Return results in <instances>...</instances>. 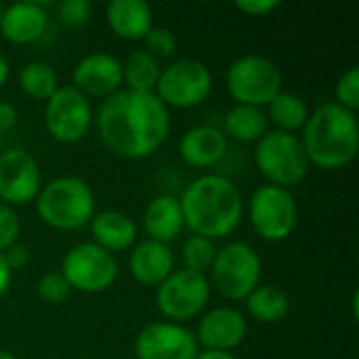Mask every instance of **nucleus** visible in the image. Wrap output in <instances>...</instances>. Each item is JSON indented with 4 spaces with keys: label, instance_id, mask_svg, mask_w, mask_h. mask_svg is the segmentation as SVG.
Wrapping results in <instances>:
<instances>
[{
    "label": "nucleus",
    "instance_id": "nucleus-4",
    "mask_svg": "<svg viewBox=\"0 0 359 359\" xmlns=\"http://www.w3.org/2000/svg\"><path fill=\"white\" fill-rule=\"evenodd\" d=\"M36 202L38 217L53 229H82L95 217V194L80 177H57L42 185Z\"/></svg>",
    "mask_w": 359,
    "mask_h": 359
},
{
    "label": "nucleus",
    "instance_id": "nucleus-38",
    "mask_svg": "<svg viewBox=\"0 0 359 359\" xmlns=\"http://www.w3.org/2000/svg\"><path fill=\"white\" fill-rule=\"evenodd\" d=\"M196 359H236L231 353H225V351H202L198 353Z\"/></svg>",
    "mask_w": 359,
    "mask_h": 359
},
{
    "label": "nucleus",
    "instance_id": "nucleus-5",
    "mask_svg": "<svg viewBox=\"0 0 359 359\" xmlns=\"http://www.w3.org/2000/svg\"><path fill=\"white\" fill-rule=\"evenodd\" d=\"M255 162L269 185L284 189L303 183L309 172V160L301 137L282 130H267L257 141Z\"/></svg>",
    "mask_w": 359,
    "mask_h": 359
},
{
    "label": "nucleus",
    "instance_id": "nucleus-2",
    "mask_svg": "<svg viewBox=\"0 0 359 359\" xmlns=\"http://www.w3.org/2000/svg\"><path fill=\"white\" fill-rule=\"evenodd\" d=\"M179 202L185 227L210 242L231 236L244 215V200L238 185L212 172L194 179Z\"/></svg>",
    "mask_w": 359,
    "mask_h": 359
},
{
    "label": "nucleus",
    "instance_id": "nucleus-6",
    "mask_svg": "<svg viewBox=\"0 0 359 359\" xmlns=\"http://www.w3.org/2000/svg\"><path fill=\"white\" fill-rule=\"evenodd\" d=\"M263 263L246 242H229L217 250L210 267V286L229 301H244L261 284Z\"/></svg>",
    "mask_w": 359,
    "mask_h": 359
},
{
    "label": "nucleus",
    "instance_id": "nucleus-35",
    "mask_svg": "<svg viewBox=\"0 0 359 359\" xmlns=\"http://www.w3.org/2000/svg\"><path fill=\"white\" fill-rule=\"evenodd\" d=\"M2 257H4V261H6V265H8L11 271L25 267L27 261H29V252H27V248L21 246V244H13L11 248H6V250L2 252Z\"/></svg>",
    "mask_w": 359,
    "mask_h": 359
},
{
    "label": "nucleus",
    "instance_id": "nucleus-40",
    "mask_svg": "<svg viewBox=\"0 0 359 359\" xmlns=\"http://www.w3.org/2000/svg\"><path fill=\"white\" fill-rule=\"evenodd\" d=\"M0 359H17V358H15L11 351H2V349H0Z\"/></svg>",
    "mask_w": 359,
    "mask_h": 359
},
{
    "label": "nucleus",
    "instance_id": "nucleus-12",
    "mask_svg": "<svg viewBox=\"0 0 359 359\" xmlns=\"http://www.w3.org/2000/svg\"><path fill=\"white\" fill-rule=\"evenodd\" d=\"M95 122L90 101L72 84L59 86L44 105V126L59 143L82 141Z\"/></svg>",
    "mask_w": 359,
    "mask_h": 359
},
{
    "label": "nucleus",
    "instance_id": "nucleus-29",
    "mask_svg": "<svg viewBox=\"0 0 359 359\" xmlns=\"http://www.w3.org/2000/svg\"><path fill=\"white\" fill-rule=\"evenodd\" d=\"M36 290H38V297L44 303H48V305H61V303H65L67 297H69V292H72V288H69V284H67V280L63 278L61 271H48V273H44L38 280Z\"/></svg>",
    "mask_w": 359,
    "mask_h": 359
},
{
    "label": "nucleus",
    "instance_id": "nucleus-36",
    "mask_svg": "<svg viewBox=\"0 0 359 359\" xmlns=\"http://www.w3.org/2000/svg\"><path fill=\"white\" fill-rule=\"evenodd\" d=\"M17 122V109L6 103V101H0V135L11 130Z\"/></svg>",
    "mask_w": 359,
    "mask_h": 359
},
{
    "label": "nucleus",
    "instance_id": "nucleus-22",
    "mask_svg": "<svg viewBox=\"0 0 359 359\" xmlns=\"http://www.w3.org/2000/svg\"><path fill=\"white\" fill-rule=\"evenodd\" d=\"M143 227L149 240H156L162 244L172 242L185 227L181 202L175 196L154 198L143 212Z\"/></svg>",
    "mask_w": 359,
    "mask_h": 359
},
{
    "label": "nucleus",
    "instance_id": "nucleus-9",
    "mask_svg": "<svg viewBox=\"0 0 359 359\" xmlns=\"http://www.w3.org/2000/svg\"><path fill=\"white\" fill-rule=\"evenodd\" d=\"M212 90V74L198 59H177L162 67L154 95L175 109H189L206 101Z\"/></svg>",
    "mask_w": 359,
    "mask_h": 359
},
{
    "label": "nucleus",
    "instance_id": "nucleus-34",
    "mask_svg": "<svg viewBox=\"0 0 359 359\" xmlns=\"http://www.w3.org/2000/svg\"><path fill=\"white\" fill-rule=\"evenodd\" d=\"M280 6L278 0H238L236 8L250 15V17H265L267 13L276 11Z\"/></svg>",
    "mask_w": 359,
    "mask_h": 359
},
{
    "label": "nucleus",
    "instance_id": "nucleus-16",
    "mask_svg": "<svg viewBox=\"0 0 359 359\" xmlns=\"http://www.w3.org/2000/svg\"><path fill=\"white\" fill-rule=\"evenodd\" d=\"M246 339V318L231 307H215L200 318L196 341L204 351H225L240 347Z\"/></svg>",
    "mask_w": 359,
    "mask_h": 359
},
{
    "label": "nucleus",
    "instance_id": "nucleus-26",
    "mask_svg": "<svg viewBox=\"0 0 359 359\" xmlns=\"http://www.w3.org/2000/svg\"><path fill=\"white\" fill-rule=\"evenodd\" d=\"M162 65L147 50H133L122 63V80L128 90L137 93H154Z\"/></svg>",
    "mask_w": 359,
    "mask_h": 359
},
{
    "label": "nucleus",
    "instance_id": "nucleus-19",
    "mask_svg": "<svg viewBox=\"0 0 359 359\" xmlns=\"http://www.w3.org/2000/svg\"><path fill=\"white\" fill-rule=\"evenodd\" d=\"M130 276L143 286H160L175 271V255L168 244L156 240L139 242L128 257Z\"/></svg>",
    "mask_w": 359,
    "mask_h": 359
},
{
    "label": "nucleus",
    "instance_id": "nucleus-7",
    "mask_svg": "<svg viewBox=\"0 0 359 359\" xmlns=\"http://www.w3.org/2000/svg\"><path fill=\"white\" fill-rule=\"evenodd\" d=\"M225 84L236 105L263 109L282 93V72L267 57L244 55L229 65Z\"/></svg>",
    "mask_w": 359,
    "mask_h": 359
},
{
    "label": "nucleus",
    "instance_id": "nucleus-15",
    "mask_svg": "<svg viewBox=\"0 0 359 359\" xmlns=\"http://www.w3.org/2000/svg\"><path fill=\"white\" fill-rule=\"evenodd\" d=\"M122 61L107 53H90L82 57L72 72V86L86 99H107L122 88Z\"/></svg>",
    "mask_w": 359,
    "mask_h": 359
},
{
    "label": "nucleus",
    "instance_id": "nucleus-20",
    "mask_svg": "<svg viewBox=\"0 0 359 359\" xmlns=\"http://www.w3.org/2000/svg\"><path fill=\"white\" fill-rule=\"evenodd\" d=\"M111 32L124 40H143L154 27L151 6L143 0H111L105 8Z\"/></svg>",
    "mask_w": 359,
    "mask_h": 359
},
{
    "label": "nucleus",
    "instance_id": "nucleus-37",
    "mask_svg": "<svg viewBox=\"0 0 359 359\" xmlns=\"http://www.w3.org/2000/svg\"><path fill=\"white\" fill-rule=\"evenodd\" d=\"M11 278H13V271L8 269V265H6V261H4V257H2V252H0V297L8 290Z\"/></svg>",
    "mask_w": 359,
    "mask_h": 359
},
{
    "label": "nucleus",
    "instance_id": "nucleus-30",
    "mask_svg": "<svg viewBox=\"0 0 359 359\" xmlns=\"http://www.w3.org/2000/svg\"><path fill=\"white\" fill-rule=\"evenodd\" d=\"M334 103L349 109L358 111L359 107V67H349L334 84Z\"/></svg>",
    "mask_w": 359,
    "mask_h": 359
},
{
    "label": "nucleus",
    "instance_id": "nucleus-27",
    "mask_svg": "<svg viewBox=\"0 0 359 359\" xmlns=\"http://www.w3.org/2000/svg\"><path fill=\"white\" fill-rule=\"evenodd\" d=\"M19 88L36 101H48L59 88L55 69L44 61H29L19 72Z\"/></svg>",
    "mask_w": 359,
    "mask_h": 359
},
{
    "label": "nucleus",
    "instance_id": "nucleus-21",
    "mask_svg": "<svg viewBox=\"0 0 359 359\" xmlns=\"http://www.w3.org/2000/svg\"><path fill=\"white\" fill-rule=\"evenodd\" d=\"M90 233L93 244L101 246L107 252H122L128 250L137 240V225L135 221L120 210H103L90 219Z\"/></svg>",
    "mask_w": 359,
    "mask_h": 359
},
{
    "label": "nucleus",
    "instance_id": "nucleus-28",
    "mask_svg": "<svg viewBox=\"0 0 359 359\" xmlns=\"http://www.w3.org/2000/svg\"><path fill=\"white\" fill-rule=\"evenodd\" d=\"M215 255H217L215 242L200 238V236H191L183 244V250H181L183 269L206 276V271H210V267H212Z\"/></svg>",
    "mask_w": 359,
    "mask_h": 359
},
{
    "label": "nucleus",
    "instance_id": "nucleus-14",
    "mask_svg": "<svg viewBox=\"0 0 359 359\" xmlns=\"http://www.w3.org/2000/svg\"><path fill=\"white\" fill-rule=\"evenodd\" d=\"M198 353L196 334L183 324L154 322L135 339L137 359H196Z\"/></svg>",
    "mask_w": 359,
    "mask_h": 359
},
{
    "label": "nucleus",
    "instance_id": "nucleus-23",
    "mask_svg": "<svg viewBox=\"0 0 359 359\" xmlns=\"http://www.w3.org/2000/svg\"><path fill=\"white\" fill-rule=\"evenodd\" d=\"M244 301L248 316L261 324H278L290 313V297L273 284H259Z\"/></svg>",
    "mask_w": 359,
    "mask_h": 359
},
{
    "label": "nucleus",
    "instance_id": "nucleus-24",
    "mask_svg": "<svg viewBox=\"0 0 359 359\" xmlns=\"http://www.w3.org/2000/svg\"><path fill=\"white\" fill-rule=\"evenodd\" d=\"M225 137H231L242 143H257L267 133V116L261 107L252 105H233L225 116Z\"/></svg>",
    "mask_w": 359,
    "mask_h": 359
},
{
    "label": "nucleus",
    "instance_id": "nucleus-31",
    "mask_svg": "<svg viewBox=\"0 0 359 359\" xmlns=\"http://www.w3.org/2000/svg\"><path fill=\"white\" fill-rule=\"evenodd\" d=\"M143 44H145V50L160 61V59H166V57H170L175 53L177 38H175V34L168 27H162V25L156 27L154 25L147 32V36L143 38Z\"/></svg>",
    "mask_w": 359,
    "mask_h": 359
},
{
    "label": "nucleus",
    "instance_id": "nucleus-32",
    "mask_svg": "<svg viewBox=\"0 0 359 359\" xmlns=\"http://www.w3.org/2000/svg\"><path fill=\"white\" fill-rule=\"evenodd\" d=\"M21 233V221L15 208L0 202V252L17 244V238Z\"/></svg>",
    "mask_w": 359,
    "mask_h": 359
},
{
    "label": "nucleus",
    "instance_id": "nucleus-41",
    "mask_svg": "<svg viewBox=\"0 0 359 359\" xmlns=\"http://www.w3.org/2000/svg\"><path fill=\"white\" fill-rule=\"evenodd\" d=\"M0 154H2V135H0Z\"/></svg>",
    "mask_w": 359,
    "mask_h": 359
},
{
    "label": "nucleus",
    "instance_id": "nucleus-39",
    "mask_svg": "<svg viewBox=\"0 0 359 359\" xmlns=\"http://www.w3.org/2000/svg\"><path fill=\"white\" fill-rule=\"evenodd\" d=\"M6 78H8V61H6V57L0 53V88L6 84Z\"/></svg>",
    "mask_w": 359,
    "mask_h": 359
},
{
    "label": "nucleus",
    "instance_id": "nucleus-17",
    "mask_svg": "<svg viewBox=\"0 0 359 359\" xmlns=\"http://www.w3.org/2000/svg\"><path fill=\"white\" fill-rule=\"evenodd\" d=\"M179 154L183 162L191 168H212L227 154V137L221 128L200 124L183 133L179 141Z\"/></svg>",
    "mask_w": 359,
    "mask_h": 359
},
{
    "label": "nucleus",
    "instance_id": "nucleus-25",
    "mask_svg": "<svg viewBox=\"0 0 359 359\" xmlns=\"http://www.w3.org/2000/svg\"><path fill=\"white\" fill-rule=\"evenodd\" d=\"M309 107L305 103L303 97L294 95V93H280L269 105H267V122H271L276 128L273 130H282V133H292L297 135V130H303L307 118H309Z\"/></svg>",
    "mask_w": 359,
    "mask_h": 359
},
{
    "label": "nucleus",
    "instance_id": "nucleus-13",
    "mask_svg": "<svg viewBox=\"0 0 359 359\" xmlns=\"http://www.w3.org/2000/svg\"><path fill=\"white\" fill-rule=\"evenodd\" d=\"M42 175L36 158L19 147L0 154V202L6 206H23L38 198Z\"/></svg>",
    "mask_w": 359,
    "mask_h": 359
},
{
    "label": "nucleus",
    "instance_id": "nucleus-10",
    "mask_svg": "<svg viewBox=\"0 0 359 359\" xmlns=\"http://www.w3.org/2000/svg\"><path fill=\"white\" fill-rule=\"evenodd\" d=\"M61 273L72 290L99 294L114 286L118 278V261L101 246L93 242H82L65 252Z\"/></svg>",
    "mask_w": 359,
    "mask_h": 359
},
{
    "label": "nucleus",
    "instance_id": "nucleus-18",
    "mask_svg": "<svg viewBox=\"0 0 359 359\" xmlns=\"http://www.w3.org/2000/svg\"><path fill=\"white\" fill-rule=\"evenodd\" d=\"M48 27V13L40 2H15L2 11L0 34L11 44H32Z\"/></svg>",
    "mask_w": 359,
    "mask_h": 359
},
{
    "label": "nucleus",
    "instance_id": "nucleus-8",
    "mask_svg": "<svg viewBox=\"0 0 359 359\" xmlns=\"http://www.w3.org/2000/svg\"><path fill=\"white\" fill-rule=\"evenodd\" d=\"M248 219L252 229L267 242H284L292 236L299 219L297 200L290 189L261 185L248 200Z\"/></svg>",
    "mask_w": 359,
    "mask_h": 359
},
{
    "label": "nucleus",
    "instance_id": "nucleus-1",
    "mask_svg": "<svg viewBox=\"0 0 359 359\" xmlns=\"http://www.w3.org/2000/svg\"><path fill=\"white\" fill-rule=\"evenodd\" d=\"M95 126L101 143L111 154L141 160L158 151L166 141L170 114L154 93L120 88L101 103Z\"/></svg>",
    "mask_w": 359,
    "mask_h": 359
},
{
    "label": "nucleus",
    "instance_id": "nucleus-3",
    "mask_svg": "<svg viewBox=\"0 0 359 359\" xmlns=\"http://www.w3.org/2000/svg\"><path fill=\"white\" fill-rule=\"evenodd\" d=\"M301 143L309 164L324 170H341L349 166L359 149V124L353 111L334 101L318 105L303 130Z\"/></svg>",
    "mask_w": 359,
    "mask_h": 359
},
{
    "label": "nucleus",
    "instance_id": "nucleus-42",
    "mask_svg": "<svg viewBox=\"0 0 359 359\" xmlns=\"http://www.w3.org/2000/svg\"><path fill=\"white\" fill-rule=\"evenodd\" d=\"M2 11H4V6H2V4H0V17H2Z\"/></svg>",
    "mask_w": 359,
    "mask_h": 359
},
{
    "label": "nucleus",
    "instance_id": "nucleus-33",
    "mask_svg": "<svg viewBox=\"0 0 359 359\" xmlns=\"http://www.w3.org/2000/svg\"><path fill=\"white\" fill-rule=\"evenodd\" d=\"M59 19L69 25V27H78L84 25L90 17V4L86 0H63L57 6Z\"/></svg>",
    "mask_w": 359,
    "mask_h": 359
},
{
    "label": "nucleus",
    "instance_id": "nucleus-11",
    "mask_svg": "<svg viewBox=\"0 0 359 359\" xmlns=\"http://www.w3.org/2000/svg\"><path fill=\"white\" fill-rule=\"evenodd\" d=\"M208 278L187 269H175L156 290V305L160 313L172 324H183L202 316L208 307Z\"/></svg>",
    "mask_w": 359,
    "mask_h": 359
}]
</instances>
